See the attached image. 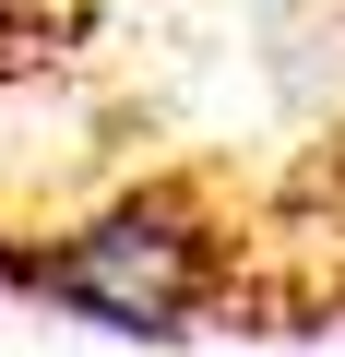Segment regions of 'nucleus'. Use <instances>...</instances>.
Masks as SVG:
<instances>
[{
	"instance_id": "obj_1",
	"label": "nucleus",
	"mask_w": 345,
	"mask_h": 357,
	"mask_svg": "<svg viewBox=\"0 0 345 357\" xmlns=\"http://www.w3.org/2000/svg\"><path fill=\"white\" fill-rule=\"evenodd\" d=\"M48 310L95 321V333H131V345H167L191 333L227 286V227L179 191V178H143V191H119L107 215H84L72 238H48L36 262H13Z\"/></svg>"
},
{
	"instance_id": "obj_2",
	"label": "nucleus",
	"mask_w": 345,
	"mask_h": 357,
	"mask_svg": "<svg viewBox=\"0 0 345 357\" xmlns=\"http://www.w3.org/2000/svg\"><path fill=\"white\" fill-rule=\"evenodd\" d=\"M48 60V0H0V72H36Z\"/></svg>"
}]
</instances>
